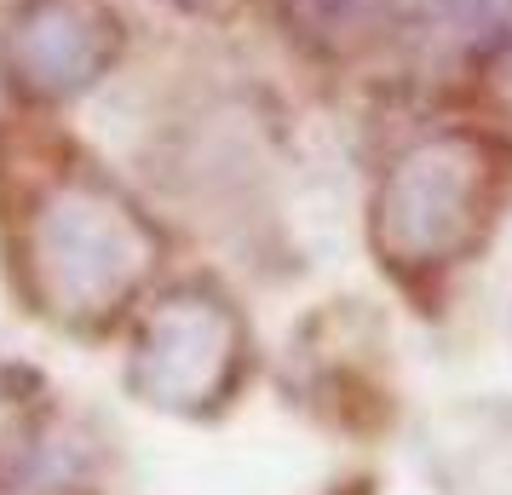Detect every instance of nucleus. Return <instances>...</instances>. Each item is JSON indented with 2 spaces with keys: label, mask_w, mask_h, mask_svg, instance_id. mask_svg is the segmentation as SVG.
I'll return each instance as SVG.
<instances>
[{
  "label": "nucleus",
  "mask_w": 512,
  "mask_h": 495,
  "mask_svg": "<svg viewBox=\"0 0 512 495\" xmlns=\"http://www.w3.org/2000/svg\"><path fill=\"white\" fill-rule=\"evenodd\" d=\"M121 47L110 0H18L0 29V75L29 104H64L116 70Z\"/></svg>",
  "instance_id": "nucleus-4"
},
{
  "label": "nucleus",
  "mask_w": 512,
  "mask_h": 495,
  "mask_svg": "<svg viewBox=\"0 0 512 495\" xmlns=\"http://www.w3.org/2000/svg\"><path fill=\"white\" fill-rule=\"evenodd\" d=\"M501 150L472 127L415 139L374 190V248L392 271H443L484 242L501 202Z\"/></svg>",
  "instance_id": "nucleus-2"
},
{
  "label": "nucleus",
  "mask_w": 512,
  "mask_h": 495,
  "mask_svg": "<svg viewBox=\"0 0 512 495\" xmlns=\"http://www.w3.org/2000/svg\"><path fill=\"white\" fill-rule=\"evenodd\" d=\"M41 421H47V392H41V380L0 363V472L12 467V455L41 432Z\"/></svg>",
  "instance_id": "nucleus-6"
},
{
  "label": "nucleus",
  "mask_w": 512,
  "mask_h": 495,
  "mask_svg": "<svg viewBox=\"0 0 512 495\" xmlns=\"http://www.w3.org/2000/svg\"><path fill=\"white\" fill-rule=\"evenodd\" d=\"M173 6H196V12H213V6H225V0H173Z\"/></svg>",
  "instance_id": "nucleus-7"
},
{
  "label": "nucleus",
  "mask_w": 512,
  "mask_h": 495,
  "mask_svg": "<svg viewBox=\"0 0 512 495\" xmlns=\"http://www.w3.org/2000/svg\"><path fill=\"white\" fill-rule=\"evenodd\" d=\"M162 260V236L104 173L58 167L24 213V271L41 311L70 329H104L139 300Z\"/></svg>",
  "instance_id": "nucleus-1"
},
{
  "label": "nucleus",
  "mask_w": 512,
  "mask_h": 495,
  "mask_svg": "<svg viewBox=\"0 0 512 495\" xmlns=\"http://www.w3.org/2000/svg\"><path fill=\"white\" fill-rule=\"evenodd\" d=\"M242 317L213 288H173L144 311L133 334L127 380L144 403L173 415H202L242 375Z\"/></svg>",
  "instance_id": "nucleus-3"
},
{
  "label": "nucleus",
  "mask_w": 512,
  "mask_h": 495,
  "mask_svg": "<svg viewBox=\"0 0 512 495\" xmlns=\"http://www.w3.org/2000/svg\"><path fill=\"white\" fill-rule=\"evenodd\" d=\"M282 24L311 52H357L374 41L386 18V0H277Z\"/></svg>",
  "instance_id": "nucleus-5"
}]
</instances>
